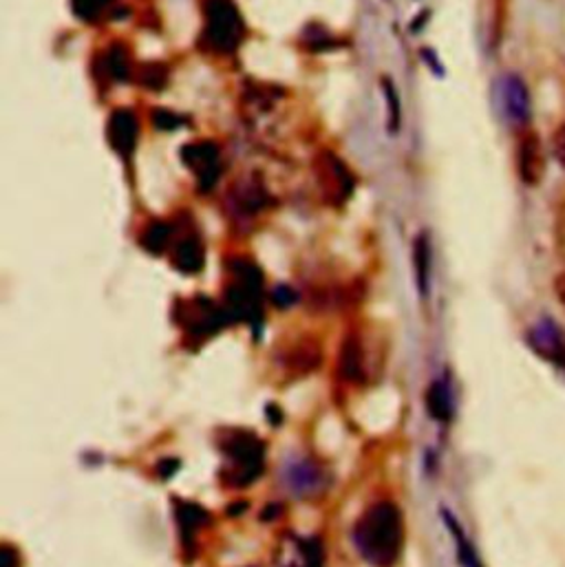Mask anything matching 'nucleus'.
Returning <instances> with one entry per match:
<instances>
[{
    "label": "nucleus",
    "instance_id": "obj_1",
    "mask_svg": "<svg viewBox=\"0 0 565 567\" xmlns=\"http://www.w3.org/2000/svg\"><path fill=\"white\" fill-rule=\"evenodd\" d=\"M353 544L367 564L393 566L404 544V524L400 511L391 502L371 506L353 528Z\"/></svg>",
    "mask_w": 565,
    "mask_h": 567
},
{
    "label": "nucleus",
    "instance_id": "obj_2",
    "mask_svg": "<svg viewBox=\"0 0 565 567\" xmlns=\"http://www.w3.org/2000/svg\"><path fill=\"white\" fill-rule=\"evenodd\" d=\"M228 453L230 457L235 460V468H237V475H239V482L242 486L250 484L259 473H261V464H264V449L261 444L257 442L255 435H235L230 440V446H228ZM235 475V477H237Z\"/></svg>",
    "mask_w": 565,
    "mask_h": 567
},
{
    "label": "nucleus",
    "instance_id": "obj_3",
    "mask_svg": "<svg viewBox=\"0 0 565 567\" xmlns=\"http://www.w3.org/2000/svg\"><path fill=\"white\" fill-rule=\"evenodd\" d=\"M502 104L511 124L524 126L531 120V93L526 82L511 73L502 80Z\"/></svg>",
    "mask_w": 565,
    "mask_h": 567
},
{
    "label": "nucleus",
    "instance_id": "obj_4",
    "mask_svg": "<svg viewBox=\"0 0 565 567\" xmlns=\"http://www.w3.org/2000/svg\"><path fill=\"white\" fill-rule=\"evenodd\" d=\"M528 344L533 347V351L537 355H542L544 360L559 364L565 353V336L564 331L548 318L540 320L531 331H528Z\"/></svg>",
    "mask_w": 565,
    "mask_h": 567
},
{
    "label": "nucleus",
    "instance_id": "obj_5",
    "mask_svg": "<svg viewBox=\"0 0 565 567\" xmlns=\"http://www.w3.org/2000/svg\"><path fill=\"white\" fill-rule=\"evenodd\" d=\"M517 166H520V177L526 186H540L544 182L546 157H544V148H542V142H540L537 135L528 133L520 142Z\"/></svg>",
    "mask_w": 565,
    "mask_h": 567
},
{
    "label": "nucleus",
    "instance_id": "obj_6",
    "mask_svg": "<svg viewBox=\"0 0 565 567\" xmlns=\"http://www.w3.org/2000/svg\"><path fill=\"white\" fill-rule=\"evenodd\" d=\"M444 517H446L444 522H446V526H449V530L453 535V542L458 546V559H460L462 567H484L482 561H480V557H477V553H475V548H473V544L464 535L462 526L455 522V517L451 513H444Z\"/></svg>",
    "mask_w": 565,
    "mask_h": 567
},
{
    "label": "nucleus",
    "instance_id": "obj_7",
    "mask_svg": "<svg viewBox=\"0 0 565 567\" xmlns=\"http://www.w3.org/2000/svg\"><path fill=\"white\" fill-rule=\"evenodd\" d=\"M320 561H322L320 544L316 539H307V542H294L291 559L285 567H320Z\"/></svg>",
    "mask_w": 565,
    "mask_h": 567
},
{
    "label": "nucleus",
    "instance_id": "obj_8",
    "mask_svg": "<svg viewBox=\"0 0 565 567\" xmlns=\"http://www.w3.org/2000/svg\"><path fill=\"white\" fill-rule=\"evenodd\" d=\"M427 406L431 411V415L440 422H446L451 417V395H449V389L444 382H435L431 389H429V395H427Z\"/></svg>",
    "mask_w": 565,
    "mask_h": 567
},
{
    "label": "nucleus",
    "instance_id": "obj_9",
    "mask_svg": "<svg viewBox=\"0 0 565 567\" xmlns=\"http://www.w3.org/2000/svg\"><path fill=\"white\" fill-rule=\"evenodd\" d=\"M415 275H418V287L422 296H429V277H431V252H429V241L422 235L415 241Z\"/></svg>",
    "mask_w": 565,
    "mask_h": 567
},
{
    "label": "nucleus",
    "instance_id": "obj_10",
    "mask_svg": "<svg viewBox=\"0 0 565 567\" xmlns=\"http://www.w3.org/2000/svg\"><path fill=\"white\" fill-rule=\"evenodd\" d=\"M553 155L559 162V166L565 168V124L559 126L553 135Z\"/></svg>",
    "mask_w": 565,
    "mask_h": 567
},
{
    "label": "nucleus",
    "instance_id": "obj_11",
    "mask_svg": "<svg viewBox=\"0 0 565 567\" xmlns=\"http://www.w3.org/2000/svg\"><path fill=\"white\" fill-rule=\"evenodd\" d=\"M555 291L559 293V298H562V302L565 305V275H562V277L555 281Z\"/></svg>",
    "mask_w": 565,
    "mask_h": 567
},
{
    "label": "nucleus",
    "instance_id": "obj_12",
    "mask_svg": "<svg viewBox=\"0 0 565 567\" xmlns=\"http://www.w3.org/2000/svg\"><path fill=\"white\" fill-rule=\"evenodd\" d=\"M559 367H562V369H564V371H565V353H564V358H562V362H559Z\"/></svg>",
    "mask_w": 565,
    "mask_h": 567
}]
</instances>
